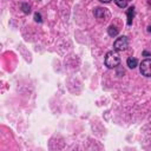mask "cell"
<instances>
[{"instance_id": "obj_1", "label": "cell", "mask_w": 151, "mask_h": 151, "mask_svg": "<svg viewBox=\"0 0 151 151\" xmlns=\"http://www.w3.org/2000/svg\"><path fill=\"white\" fill-rule=\"evenodd\" d=\"M120 63V58L118 55V53L116 51H110L107 52L106 57H105V65L109 67V68H114L119 65Z\"/></svg>"}, {"instance_id": "obj_2", "label": "cell", "mask_w": 151, "mask_h": 151, "mask_svg": "<svg viewBox=\"0 0 151 151\" xmlns=\"http://www.w3.org/2000/svg\"><path fill=\"white\" fill-rule=\"evenodd\" d=\"M127 46H129V40L124 35L117 38L114 40V42H113V48L117 50V51H124V50L127 48Z\"/></svg>"}, {"instance_id": "obj_3", "label": "cell", "mask_w": 151, "mask_h": 151, "mask_svg": "<svg viewBox=\"0 0 151 151\" xmlns=\"http://www.w3.org/2000/svg\"><path fill=\"white\" fill-rule=\"evenodd\" d=\"M93 14H94V17L97 19H99L101 21H106L110 18V12L106 8H103V7H97L93 11Z\"/></svg>"}, {"instance_id": "obj_4", "label": "cell", "mask_w": 151, "mask_h": 151, "mask_svg": "<svg viewBox=\"0 0 151 151\" xmlns=\"http://www.w3.org/2000/svg\"><path fill=\"white\" fill-rule=\"evenodd\" d=\"M140 73L145 77H151V59H145L140 63Z\"/></svg>"}, {"instance_id": "obj_5", "label": "cell", "mask_w": 151, "mask_h": 151, "mask_svg": "<svg viewBox=\"0 0 151 151\" xmlns=\"http://www.w3.org/2000/svg\"><path fill=\"white\" fill-rule=\"evenodd\" d=\"M126 15H127V25H131L134 17V7H129V9L126 11Z\"/></svg>"}, {"instance_id": "obj_6", "label": "cell", "mask_w": 151, "mask_h": 151, "mask_svg": "<svg viewBox=\"0 0 151 151\" xmlns=\"http://www.w3.org/2000/svg\"><path fill=\"white\" fill-rule=\"evenodd\" d=\"M126 63H127V66H129L130 68H134V67L138 65V60H137L136 58H129Z\"/></svg>"}, {"instance_id": "obj_7", "label": "cell", "mask_w": 151, "mask_h": 151, "mask_svg": "<svg viewBox=\"0 0 151 151\" xmlns=\"http://www.w3.org/2000/svg\"><path fill=\"white\" fill-rule=\"evenodd\" d=\"M107 32H109V35H111V37H116V35L118 34V28H117L116 26L111 25V26L107 28Z\"/></svg>"}, {"instance_id": "obj_8", "label": "cell", "mask_w": 151, "mask_h": 151, "mask_svg": "<svg viewBox=\"0 0 151 151\" xmlns=\"http://www.w3.org/2000/svg\"><path fill=\"white\" fill-rule=\"evenodd\" d=\"M127 1H129V0H114V2L117 4V6H119L120 8H124V7H126V5H127Z\"/></svg>"}, {"instance_id": "obj_9", "label": "cell", "mask_w": 151, "mask_h": 151, "mask_svg": "<svg viewBox=\"0 0 151 151\" xmlns=\"http://www.w3.org/2000/svg\"><path fill=\"white\" fill-rule=\"evenodd\" d=\"M21 7H22V11H24L25 13H29V11H31V9H29V6H28V5L24 4V5L21 6Z\"/></svg>"}, {"instance_id": "obj_10", "label": "cell", "mask_w": 151, "mask_h": 151, "mask_svg": "<svg viewBox=\"0 0 151 151\" xmlns=\"http://www.w3.org/2000/svg\"><path fill=\"white\" fill-rule=\"evenodd\" d=\"M34 19H35V21H41V15L39 13H35L34 14Z\"/></svg>"}, {"instance_id": "obj_11", "label": "cell", "mask_w": 151, "mask_h": 151, "mask_svg": "<svg viewBox=\"0 0 151 151\" xmlns=\"http://www.w3.org/2000/svg\"><path fill=\"white\" fill-rule=\"evenodd\" d=\"M100 1H101V2H110L111 0H100Z\"/></svg>"}, {"instance_id": "obj_12", "label": "cell", "mask_w": 151, "mask_h": 151, "mask_svg": "<svg viewBox=\"0 0 151 151\" xmlns=\"http://www.w3.org/2000/svg\"><path fill=\"white\" fill-rule=\"evenodd\" d=\"M149 31H151V27H149Z\"/></svg>"}]
</instances>
